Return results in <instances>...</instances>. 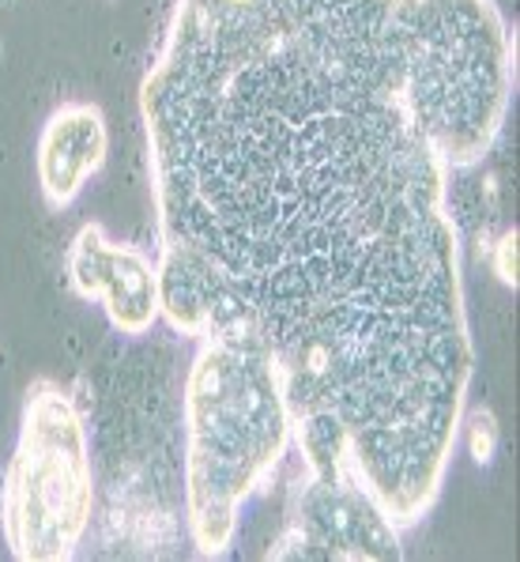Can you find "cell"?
<instances>
[{
    "instance_id": "7",
    "label": "cell",
    "mask_w": 520,
    "mask_h": 562,
    "mask_svg": "<svg viewBox=\"0 0 520 562\" xmlns=\"http://www.w3.org/2000/svg\"><path fill=\"white\" fill-rule=\"evenodd\" d=\"M110 151V125L94 102H65L46 117L34 151L38 189L54 212L76 204L87 181L106 167Z\"/></svg>"
},
{
    "instance_id": "1",
    "label": "cell",
    "mask_w": 520,
    "mask_h": 562,
    "mask_svg": "<svg viewBox=\"0 0 520 562\" xmlns=\"http://www.w3.org/2000/svg\"><path fill=\"white\" fill-rule=\"evenodd\" d=\"M162 322L280 356L298 442L396 529L438 503L472 385L449 170L400 94L388 0H178L140 88Z\"/></svg>"
},
{
    "instance_id": "9",
    "label": "cell",
    "mask_w": 520,
    "mask_h": 562,
    "mask_svg": "<svg viewBox=\"0 0 520 562\" xmlns=\"http://www.w3.org/2000/svg\"><path fill=\"white\" fill-rule=\"evenodd\" d=\"M490 268L506 288H517V231H506L490 246Z\"/></svg>"
},
{
    "instance_id": "5",
    "label": "cell",
    "mask_w": 520,
    "mask_h": 562,
    "mask_svg": "<svg viewBox=\"0 0 520 562\" xmlns=\"http://www.w3.org/2000/svg\"><path fill=\"white\" fill-rule=\"evenodd\" d=\"M275 562H400V529L351 469H302L287 529L268 548Z\"/></svg>"
},
{
    "instance_id": "3",
    "label": "cell",
    "mask_w": 520,
    "mask_h": 562,
    "mask_svg": "<svg viewBox=\"0 0 520 562\" xmlns=\"http://www.w3.org/2000/svg\"><path fill=\"white\" fill-rule=\"evenodd\" d=\"M400 94L441 167L487 159L513 99V42L494 0H388Z\"/></svg>"
},
{
    "instance_id": "8",
    "label": "cell",
    "mask_w": 520,
    "mask_h": 562,
    "mask_svg": "<svg viewBox=\"0 0 520 562\" xmlns=\"http://www.w3.org/2000/svg\"><path fill=\"white\" fill-rule=\"evenodd\" d=\"M498 419L487 408H475L467 415V453H472L475 464H490L494 453H498Z\"/></svg>"
},
{
    "instance_id": "4",
    "label": "cell",
    "mask_w": 520,
    "mask_h": 562,
    "mask_svg": "<svg viewBox=\"0 0 520 562\" xmlns=\"http://www.w3.org/2000/svg\"><path fill=\"white\" fill-rule=\"evenodd\" d=\"M94 517L91 438L76 401L38 378L23 396L15 453L0 487V532L20 562H68Z\"/></svg>"
},
{
    "instance_id": "6",
    "label": "cell",
    "mask_w": 520,
    "mask_h": 562,
    "mask_svg": "<svg viewBox=\"0 0 520 562\" xmlns=\"http://www.w3.org/2000/svg\"><path fill=\"white\" fill-rule=\"evenodd\" d=\"M65 272L76 295L99 302L117 333L144 336L162 317L159 265L133 241H114L99 223H83L68 241Z\"/></svg>"
},
{
    "instance_id": "2",
    "label": "cell",
    "mask_w": 520,
    "mask_h": 562,
    "mask_svg": "<svg viewBox=\"0 0 520 562\" xmlns=\"http://www.w3.org/2000/svg\"><path fill=\"white\" fill-rule=\"evenodd\" d=\"M294 449L283 362L253 333H212L185 378V525L201 559L234 543L241 509Z\"/></svg>"
}]
</instances>
